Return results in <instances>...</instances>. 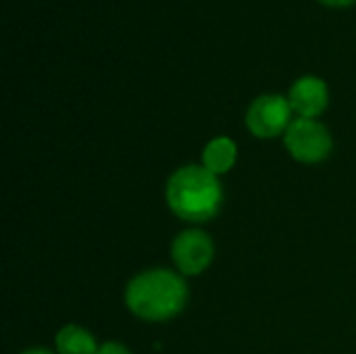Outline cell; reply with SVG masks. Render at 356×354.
Instances as JSON below:
<instances>
[{
  "label": "cell",
  "instance_id": "6da1fadb",
  "mask_svg": "<svg viewBox=\"0 0 356 354\" xmlns=\"http://www.w3.org/2000/svg\"><path fill=\"white\" fill-rule=\"evenodd\" d=\"M127 307L146 321H165L175 317L188 300L184 280L167 269H152L134 277L125 292Z\"/></svg>",
  "mask_w": 356,
  "mask_h": 354
},
{
  "label": "cell",
  "instance_id": "7a4b0ae2",
  "mask_svg": "<svg viewBox=\"0 0 356 354\" xmlns=\"http://www.w3.org/2000/svg\"><path fill=\"white\" fill-rule=\"evenodd\" d=\"M167 202L171 211L192 223L209 221L223 202V190L207 167L188 165L177 169L167 184Z\"/></svg>",
  "mask_w": 356,
  "mask_h": 354
},
{
  "label": "cell",
  "instance_id": "3957f363",
  "mask_svg": "<svg viewBox=\"0 0 356 354\" xmlns=\"http://www.w3.org/2000/svg\"><path fill=\"white\" fill-rule=\"evenodd\" d=\"M286 148L300 163H319L332 152V136L323 123L298 117L286 129Z\"/></svg>",
  "mask_w": 356,
  "mask_h": 354
},
{
  "label": "cell",
  "instance_id": "277c9868",
  "mask_svg": "<svg viewBox=\"0 0 356 354\" xmlns=\"http://www.w3.org/2000/svg\"><path fill=\"white\" fill-rule=\"evenodd\" d=\"M290 102L280 94L259 96L246 113V125L257 138H275L290 127Z\"/></svg>",
  "mask_w": 356,
  "mask_h": 354
},
{
  "label": "cell",
  "instance_id": "5b68a950",
  "mask_svg": "<svg viewBox=\"0 0 356 354\" xmlns=\"http://www.w3.org/2000/svg\"><path fill=\"white\" fill-rule=\"evenodd\" d=\"M171 255L177 269L184 275H198L211 265L215 248H213V240L204 232L188 230L175 238Z\"/></svg>",
  "mask_w": 356,
  "mask_h": 354
},
{
  "label": "cell",
  "instance_id": "8992f818",
  "mask_svg": "<svg viewBox=\"0 0 356 354\" xmlns=\"http://www.w3.org/2000/svg\"><path fill=\"white\" fill-rule=\"evenodd\" d=\"M327 100H330V94H327V86L323 79L315 77V75H307V77H300L292 90H290V106L292 111H296L300 117L305 119H315L319 117L325 106H327Z\"/></svg>",
  "mask_w": 356,
  "mask_h": 354
},
{
  "label": "cell",
  "instance_id": "52a82bcc",
  "mask_svg": "<svg viewBox=\"0 0 356 354\" xmlns=\"http://www.w3.org/2000/svg\"><path fill=\"white\" fill-rule=\"evenodd\" d=\"M238 159V148L229 138H215L207 144L202 154V167H207L213 175L227 173Z\"/></svg>",
  "mask_w": 356,
  "mask_h": 354
},
{
  "label": "cell",
  "instance_id": "ba28073f",
  "mask_svg": "<svg viewBox=\"0 0 356 354\" xmlns=\"http://www.w3.org/2000/svg\"><path fill=\"white\" fill-rule=\"evenodd\" d=\"M56 351L60 354H96L98 346L90 332L77 325H65L56 334Z\"/></svg>",
  "mask_w": 356,
  "mask_h": 354
},
{
  "label": "cell",
  "instance_id": "9c48e42d",
  "mask_svg": "<svg viewBox=\"0 0 356 354\" xmlns=\"http://www.w3.org/2000/svg\"><path fill=\"white\" fill-rule=\"evenodd\" d=\"M96 354H131L125 346H121V344H117V342H108V344H104V346H100L98 348V353Z\"/></svg>",
  "mask_w": 356,
  "mask_h": 354
},
{
  "label": "cell",
  "instance_id": "30bf717a",
  "mask_svg": "<svg viewBox=\"0 0 356 354\" xmlns=\"http://www.w3.org/2000/svg\"><path fill=\"white\" fill-rule=\"evenodd\" d=\"M319 2H323L327 6H350L356 0H319Z\"/></svg>",
  "mask_w": 356,
  "mask_h": 354
},
{
  "label": "cell",
  "instance_id": "8fae6325",
  "mask_svg": "<svg viewBox=\"0 0 356 354\" xmlns=\"http://www.w3.org/2000/svg\"><path fill=\"white\" fill-rule=\"evenodd\" d=\"M23 354H50L48 351H42V348H38V351H27V353Z\"/></svg>",
  "mask_w": 356,
  "mask_h": 354
}]
</instances>
